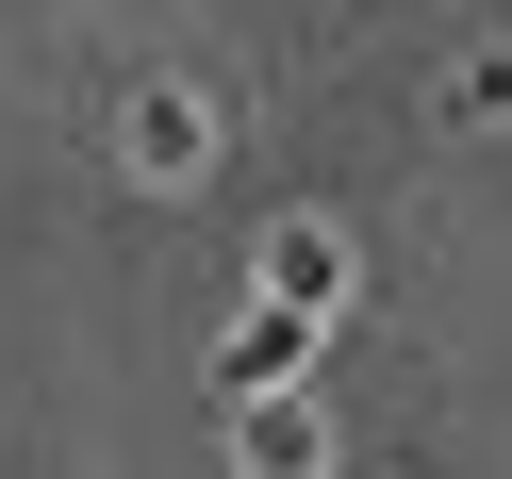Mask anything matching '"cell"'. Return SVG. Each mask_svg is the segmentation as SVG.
Here are the masks:
<instances>
[{"instance_id": "obj_1", "label": "cell", "mask_w": 512, "mask_h": 479, "mask_svg": "<svg viewBox=\"0 0 512 479\" xmlns=\"http://www.w3.org/2000/svg\"><path fill=\"white\" fill-rule=\"evenodd\" d=\"M133 182H215V100L149 83V100H133Z\"/></svg>"}, {"instance_id": "obj_2", "label": "cell", "mask_w": 512, "mask_h": 479, "mask_svg": "<svg viewBox=\"0 0 512 479\" xmlns=\"http://www.w3.org/2000/svg\"><path fill=\"white\" fill-rule=\"evenodd\" d=\"M314 331H331V314H298V298H265V314H248V331H232V364H215V380H232V397H265V380H298V364H314Z\"/></svg>"}, {"instance_id": "obj_3", "label": "cell", "mask_w": 512, "mask_h": 479, "mask_svg": "<svg viewBox=\"0 0 512 479\" xmlns=\"http://www.w3.org/2000/svg\"><path fill=\"white\" fill-rule=\"evenodd\" d=\"M265 298H298V314H347V248L314 232V215H281V232H265Z\"/></svg>"}, {"instance_id": "obj_4", "label": "cell", "mask_w": 512, "mask_h": 479, "mask_svg": "<svg viewBox=\"0 0 512 479\" xmlns=\"http://www.w3.org/2000/svg\"><path fill=\"white\" fill-rule=\"evenodd\" d=\"M232 446H248V463H314V446H331V413H314V397H281V380H265Z\"/></svg>"}, {"instance_id": "obj_5", "label": "cell", "mask_w": 512, "mask_h": 479, "mask_svg": "<svg viewBox=\"0 0 512 479\" xmlns=\"http://www.w3.org/2000/svg\"><path fill=\"white\" fill-rule=\"evenodd\" d=\"M446 116H512V50H479V67H446Z\"/></svg>"}]
</instances>
